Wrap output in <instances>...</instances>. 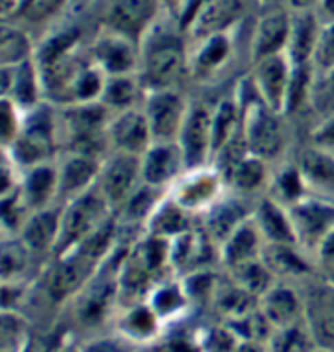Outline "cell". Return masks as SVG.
<instances>
[{
  "mask_svg": "<svg viewBox=\"0 0 334 352\" xmlns=\"http://www.w3.org/2000/svg\"><path fill=\"white\" fill-rule=\"evenodd\" d=\"M138 79L146 93L179 89L189 77L191 42L175 16L166 12L140 40Z\"/></svg>",
  "mask_w": 334,
  "mask_h": 352,
  "instance_id": "6da1fadb",
  "label": "cell"
},
{
  "mask_svg": "<svg viewBox=\"0 0 334 352\" xmlns=\"http://www.w3.org/2000/svg\"><path fill=\"white\" fill-rule=\"evenodd\" d=\"M234 95L242 107V136L248 152L271 164L285 148V116L265 107L248 75L238 81Z\"/></svg>",
  "mask_w": 334,
  "mask_h": 352,
  "instance_id": "7a4b0ae2",
  "label": "cell"
},
{
  "mask_svg": "<svg viewBox=\"0 0 334 352\" xmlns=\"http://www.w3.org/2000/svg\"><path fill=\"white\" fill-rule=\"evenodd\" d=\"M59 154V113L43 100L22 114V130L10 148V155L18 168L26 169L45 162H56Z\"/></svg>",
  "mask_w": 334,
  "mask_h": 352,
  "instance_id": "3957f363",
  "label": "cell"
},
{
  "mask_svg": "<svg viewBox=\"0 0 334 352\" xmlns=\"http://www.w3.org/2000/svg\"><path fill=\"white\" fill-rule=\"evenodd\" d=\"M112 217H114V211L107 203V199L100 195L97 187L63 203L54 258L83 244L85 240L91 239L100 226L107 225Z\"/></svg>",
  "mask_w": 334,
  "mask_h": 352,
  "instance_id": "277c9868",
  "label": "cell"
},
{
  "mask_svg": "<svg viewBox=\"0 0 334 352\" xmlns=\"http://www.w3.org/2000/svg\"><path fill=\"white\" fill-rule=\"evenodd\" d=\"M100 30H109L140 43L144 34L169 12L164 0H97Z\"/></svg>",
  "mask_w": 334,
  "mask_h": 352,
  "instance_id": "5b68a950",
  "label": "cell"
},
{
  "mask_svg": "<svg viewBox=\"0 0 334 352\" xmlns=\"http://www.w3.org/2000/svg\"><path fill=\"white\" fill-rule=\"evenodd\" d=\"M242 26L230 32L210 34L203 40L191 42L189 52V77L197 83H212L236 59L238 34Z\"/></svg>",
  "mask_w": 334,
  "mask_h": 352,
  "instance_id": "8992f818",
  "label": "cell"
},
{
  "mask_svg": "<svg viewBox=\"0 0 334 352\" xmlns=\"http://www.w3.org/2000/svg\"><path fill=\"white\" fill-rule=\"evenodd\" d=\"M228 191L223 173L212 164L187 169L169 189V197L193 217H201Z\"/></svg>",
  "mask_w": 334,
  "mask_h": 352,
  "instance_id": "52a82bcc",
  "label": "cell"
},
{
  "mask_svg": "<svg viewBox=\"0 0 334 352\" xmlns=\"http://www.w3.org/2000/svg\"><path fill=\"white\" fill-rule=\"evenodd\" d=\"M258 10L260 0H205L187 30L189 42L203 40L210 34L240 28L254 20Z\"/></svg>",
  "mask_w": 334,
  "mask_h": 352,
  "instance_id": "ba28073f",
  "label": "cell"
},
{
  "mask_svg": "<svg viewBox=\"0 0 334 352\" xmlns=\"http://www.w3.org/2000/svg\"><path fill=\"white\" fill-rule=\"evenodd\" d=\"M189 100L181 89H162L146 93L142 111L146 114L153 142H177L185 116L189 113Z\"/></svg>",
  "mask_w": 334,
  "mask_h": 352,
  "instance_id": "9c48e42d",
  "label": "cell"
},
{
  "mask_svg": "<svg viewBox=\"0 0 334 352\" xmlns=\"http://www.w3.org/2000/svg\"><path fill=\"white\" fill-rule=\"evenodd\" d=\"M142 184L140 155L122 152H109L104 155L98 171L97 189L107 199L112 211H118Z\"/></svg>",
  "mask_w": 334,
  "mask_h": 352,
  "instance_id": "30bf717a",
  "label": "cell"
},
{
  "mask_svg": "<svg viewBox=\"0 0 334 352\" xmlns=\"http://www.w3.org/2000/svg\"><path fill=\"white\" fill-rule=\"evenodd\" d=\"M291 10L285 4L264 6L250 22V65L264 57L285 54Z\"/></svg>",
  "mask_w": 334,
  "mask_h": 352,
  "instance_id": "8fae6325",
  "label": "cell"
},
{
  "mask_svg": "<svg viewBox=\"0 0 334 352\" xmlns=\"http://www.w3.org/2000/svg\"><path fill=\"white\" fill-rule=\"evenodd\" d=\"M289 214L299 246L309 256H313L320 240L329 234L331 228H334V201L307 195L305 199L289 207Z\"/></svg>",
  "mask_w": 334,
  "mask_h": 352,
  "instance_id": "7c38bea8",
  "label": "cell"
},
{
  "mask_svg": "<svg viewBox=\"0 0 334 352\" xmlns=\"http://www.w3.org/2000/svg\"><path fill=\"white\" fill-rule=\"evenodd\" d=\"M212 107L205 102H191L185 116L177 144L181 148L187 169L209 166L212 160V132H210Z\"/></svg>",
  "mask_w": 334,
  "mask_h": 352,
  "instance_id": "4fadbf2b",
  "label": "cell"
},
{
  "mask_svg": "<svg viewBox=\"0 0 334 352\" xmlns=\"http://www.w3.org/2000/svg\"><path fill=\"white\" fill-rule=\"evenodd\" d=\"M89 56L107 77L138 73V43L109 30L98 28L95 40L89 45Z\"/></svg>",
  "mask_w": 334,
  "mask_h": 352,
  "instance_id": "5bb4252c",
  "label": "cell"
},
{
  "mask_svg": "<svg viewBox=\"0 0 334 352\" xmlns=\"http://www.w3.org/2000/svg\"><path fill=\"white\" fill-rule=\"evenodd\" d=\"M291 69V61L287 59L285 54L264 57L250 65L248 77H250L258 97L264 100L265 107H269L271 111L279 114H283V109H285Z\"/></svg>",
  "mask_w": 334,
  "mask_h": 352,
  "instance_id": "9a60e30c",
  "label": "cell"
},
{
  "mask_svg": "<svg viewBox=\"0 0 334 352\" xmlns=\"http://www.w3.org/2000/svg\"><path fill=\"white\" fill-rule=\"evenodd\" d=\"M142 182L157 189L169 191L173 184L187 171L181 148L177 142H153L140 157Z\"/></svg>",
  "mask_w": 334,
  "mask_h": 352,
  "instance_id": "2e32d148",
  "label": "cell"
},
{
  "mask_svg": "<svg viewBox=\"0 0 334 352\" xmlns=\"http://www.w3.org/2000/svg\"><path fill=\"white\" fill-rule=\"evenodd\" d=\"M102 160L95 155L75 154V152H61L57 155V182H59L61 205L97 187Z\"/></svg>",
  "mask_w": 334,
  "mask_h": 352,
  "instance_id": "e0dca14e",
  "label": "cell"
},
{
  "mask_svg": "<svg viewBox=\"0 0 334 352\" xmlns=\"http://www.w3.org/2000/svg\"><path fill=\"white\" fill-rule=\"evenodd\" d=\"M254 205H256V201H254ZM254 205H248L246 197L226 191L223 199H219L209 211L199 217L201 228L221 248V244L236 230L238 226L252 219Z\"/></svg>",
  "mask_w": 334,
  "mask_h": 352,
  "instance_id": "ac0fdd59",
  "label": "cell"
},
{
  "mask_svg": "<svg viewBox=\"0 0 334 352\" xmlns=\"http://www.w3.org/2000/svg\"><path fill=\"white\" fill-rule=\"evenodd\" d=\"M107 138L111 152H122L140 157L153 144L152 132L142 109L112 114L107 128Z\"/></svg>",
  "mask_w": 334,
  "mask_h": 352,
  "instance_id": "d6986e66",
  "label": "cell"
},
{
  "mask_svg": "<svg viewBox=\"0 0 334 352\" xmlns=\"http://www.w3.org/2000/svg\"><path fill=\"white\" fill-rule=\"evenodd\" d=\"M22 201L26 203L30 212L42 211L59 203V182H57V164L45 162L32 168L22 169L20 189Z\"/></svg>",
  "mask_w": 334,
  "mask_h": 352,
  "instance_id": "ffe728a7",
  "label": "cell"
},
{
  "mask_svg": "<svg viewBox=\"0 0 334 352\" xmlns=\"http://www.w3.org/2000/svg\"><path fill=\"white\" fill-rule=\"evenodd\" d=\"M254 223L258 226L265 244H297L289 209L269 195H260L254 205Z\"/></svg>",
  "mask_w": 334,
  "mask_h": 352,
  "instance_id": "44dd1931",
  "label": "cell"
},
{
  "mask_svg": "<svg viewBox=\"0 0 334 352\" xmlns=\"http://www.w3.org/2000/svg\"><path fill=\"white\" fill-rule=\"evenodd\" d=\"M59 219H61V205L30 212L18 236L34 256L54 258L57 236H59Z\"/></svg>",
  "mask_w": 334,
  "mask_h": 352,
  "instance_id": "7402d4cb",
  "label": "cell"
},
{
  "mask_svg": "<svg viewBox=\"0 0 334 352\" xmlns=\"http://www.w3.org/2000/svg\"><path fill=\"white\" fill-rule=\"evenodd\" d=\"M322 20L317 10H301L291 12V26L285 56L291 61V65H305L313 61V54L317 47Z\"/></svg>",
  "mask_w": 334,
  "mask_h": 352,
  "instance_id": "603a6c76",
  "label": "cell"
},
{
  "mask_svg": "<svg viewBox=\"0 0 334 352\" xmlns=\"http://www.w3.org/2000/svg\"><path fill=\"white\" fill-rule=\"evenodd\" d=\"M260 311L265 321L274 329H283L289 324L301 323L303 315V303L297 296V292L287 283L276 282L258 301Z\"/></svg>",
  "mask_w": 334,
  "mask_h": 352,
  "instance_id": "cb8c5ba5",
  "label": "cell"
},
{
  "mask_svg": "<svg viewBox=\"0 0 334 352\" xmlns=\"http://www.w3.org/2000/svg\"><path fill=\"white\" fill-rule=\"evenodd\" d=\"M269 179H271L269 162L254 154H246L244 157H240L236 164L224 173L226 187L242 197L260 195L262 191H267Z\"/></svg>",
  "mask_w": 334,
  "mask_h": 352,
  "instance_id": "d4e9b609",
  "label": "cell"
},
{
  "mask_svg": "<svg viewBox=\"0 0 334 352\" xmlns=\"http://www.w3.org/2000/svg\"><path fill=\"white\" fill-rule=\"evenodd\" d=\"M297 166L303 173L309 193L334 201V154L317 146L307 148Z\"/></svg>",
  "mask_w": 334,
  "mask_h": 352,
  "instance_id": "484cf974",
  "label": "cell"
},
{
  "mask_svg": "<svg viewBox=\"0 0 334 352\" xmlns=\"http://www.w3.org/2000/svg\"><path fill=\"white\" fill-rule=\"evenodd\" d=\"M265 242L254 223V219H248L246 223L238 226L236 230L224 240L219 248V260L223 262L226 270L234 268L238 264L250 262L256 258H262Z\"/></svg>",
  "mask_w": 334,
  "mask_h": 352,
  "instance_id": "4316f807",
  "label": "cell"
},
{
  "mask_svg": "<svg viewBox=\"0 0 334 352\" xmlns=\"http://www.w3.org/2000/svg\"><path fill=\"white\" fill-rule=\"evenodd\" d=\"M195 219L197 217L185 211L183 207H179L173 199L169 197V191H167L166 197L162 199V203L153 211L150 221L146 223V234L157 236V239L173 240L179 234H185L191 228H195L193 226Z\"/></svg>",
  "mask_w": 334,
  "mask_h": 352,
  "instance_id": "83f0119b",
  "label": "cell"
},
{
  "mask_svg": "<svg viewBox=\"0 0 334 352\" xmlns=\"http://www.w3.org/2000/svg\"><path fill=\"white\" fill-rule=\"evenodd\" d=\"M146 99V89L140 83L138 75H112L107 77L102 93H100V102L111 111L112 114L132 111V109H142Z\"/></svg>",
  "mask_w": 334,
  "mask_h": 352,
  "instance_id": "f1b7e54d",
  "label": "cell"
},
{
  "mask_svg": "<svg viewBox=\"0 0 334 352\" xmlns=\"http://www.w3.org/2000/svg\"><path fill=\"white\" fill-rule=\"evenodd\" d=\"M276 278H303L311 270V256L297 244H265L262 254Z\"/></svg>",
  "mask_w": 334,
  "mask_h": 352,
  "instance_id": "f546056e",
  "label": "cell"
},
{
  "mask_svg": "<svg viewBox=\"0 0 334 352\" xmlns=\"http://www.w3.org/2000/svg\"><path fill=\"white\" fill-rule=\"evenodd\" d=\"M34 258L36 256L30 252L20 236L4 234L0 239V285L16 287L24 282Z\"/></svg>",
  "mask_w": 334,
  "mask_h": 352,
  "instance_id": "4dcf8cb0",
  "label": "cell"
},
{
  "mask_svg": "<svg viewBox=\"0 0 334 352\" xmlns=\"http://www.w3.org/2000/svg\"><path fill=\"white\" fill-rule=\"evenodd\" d=\"M210 132H212V157L242 132V107L236 95L224 97L212 107Z\"/></svg>",
  "mask_w": 334,
  "mask_h": 352,
  "instance_id": "1f68e13d",
  "label": "cell"
},
{
  "mask_svg": "<svg viewBox=\"0 0 334 352\" xmlns=\"http://www.w3.org/2000/svg\"><path fill=\"white\" fill-rule=\"evenodd\" d=\"M43 85L42 75L34 61L28 59L12 69V91H10V100L22 113H28L34 107H38L42 100Z\"/></svg>",
  "mask_w": 334,
  "mask_h": 352,
  "instance_id": "d6a6232c",
  "label": "cell"
},
{
  "mask_svg": "<svg viewBox=\"0 0 334 352\" xmlns=\"http://www.w3.org/2000/svg\"><path fill=\"white\" fill-rule=\"evenodd\" d=\"M264 195H269L278 203H281L283 207L289 209L311 193H309V187L303 179V173H301L299 166L297 164H285L278 171H271L269 187Z\"/></svg>",
  "mask_w": 334,
  "mask_h": 352,
  "instance_id": "836d02e7",
  "label": "cell"
},
{
  "mask_svg": "<svg viewBox=\"0 0 334 352\" xmlns=\"http://www.w3.org/2000/svg\"><path fill=\"white\" fill-rule=\"evenodd\" d=\"M315 79L317 71L311 63L305 65H293L291 79L287 87V99H285V109L283 116H293L305 107H313V97H315Z\"/></svg>",
  "mask_w": 334,
  "mask_h": 352,
  "instance_id": "e575fe53",
  "label": "cell"
},
{
  "mask_svg": "<svg viewBox=\"0 0 334 352\" xmlns=\"http://www.w3.org/2000/svg\"><path fill=\"white\" fill-rule=\"evenodd\" d=\"M226 272H228V278L232 282L238 283L244 292H248L250 296L258 297V299L278 282L276 276L271 274V270L267 268L264 258H256L250 262L238 264L234 268H228Z\"/></svg>",
  "mask_w": 334,
  "mask_h": 352,
  "instance_id": "d590c367",
  "label": "cell"
},
{
  "mask_svg": "<svg viewBox=\"0 0 334 352\" xmlns=\"http://www.w3.org/2000/svg\"><path fill=\"white\" fill-rule=\"evenodd\" d=\"M267 346L269 352H315L317 340L309 327L295 323L283 329H274Z\"/></svg>",
  "mask_w": 334,
  "mask_h": 352,
  "instance_id": "8d00e7d4",
  "label": "cell"
},
{
  "mask_svg": "<svg viewBox=\"0 0 334 352\" xmlns=\"http://www.w3.org/2000/svg\"><path fill=\"white\" fill-rule=\"evenodd\" d=\"M214 301L219 303V307H221L224 315L234 321V319H240V317L258 309L256 303L260 299L250 296L248 292H244L238 283H234L228 278V283H219L216 285Z\"/></svg>",
  "mask_w": 334,
  "mask_h": 352,
  "instance_id": "74e56055",
  "label": "cell"
},
{
  "mask_svg": "<svg viewBox=\"0 0 334 352\" xmlns=\"http://www.w3.org/2000/svg\"><path fill=\"white\" fill-rule=\"evenodd\" d=\"M32 43L22 30L0 24V67H16L30 59Z\"/></svg>",
  "mask_w": 334,
  "mask_h": 352,
  "instance_id": "f35d334b",
  "label": "cell"
},
{
  "mask_svg": "<svg viewBox=\"0 0 334 352\" xmlns=\"http://www.w3.org/2000/svg\"><path fill=\"white\" fill-rule=\"evenodd\" d=\"M157 323H159V317L153 313L150 305H134L126 311L124 319L120 321V331L126 337L146 340L155 335Z\"/></svg>",
  "mask_w": 334,
  "mask_h": 352,
  "instance_id": "ab89813d",
  "label": "cell"
},
{
  "mask_svg": "<svg viewBox=\"0 0 334 352\" xmlns=\"http://www.w3.org/2000/svg\"><path fill=\"white\" fill-rule=\"evenodd\" d=\"M187 294L183 289V283L175 282H162L157 287H153L150 292V307L153 313L162 319L167 315H173L175 311H179L187 303Z\"/></svg>",
  "mask_w": 334,
  "mask_h": 352,
  "instance_id": "60d3db41",
  "label": "cell"
},
{
  "mask_svg": "<svg viewBox=\"0 0 334 352\" xmlns=\"http://www.w3.org/2000/svg\"><path fill=\"white\" fill-rule=\"evenodd\" d=\"M22 111L10 99L0 100V150L14 146L22 130Z\"/></svg>",
  "mask_w": 334,
  "mask_h": 352,
  "instance_id": "b9f144b4",
  "label": "cell"
},
{
  "mask_svg": "<svg viewBox=\"0 0 334 352\" xmlns=\"http://www.w3.org/2000/svg\"><path fill=\"white\" fill-rule=\"evenodd\" d=\"M26 344L22 319L10 311H0V352H20Z\"/></svg>",
  "mask_w": 334,
  "mask_h": 352,
  "instance_id": "7bdbcfd3",
  "label": "cell"
},
{
  "mask_svg": "<svg viewBox=\"0 0 334 352\" xmlns=\"http://www.w3.org/2000/svg\"><path fill=\"white\" fill-rule=\"evenodd\" d=\"M311 65L317 73H324L334 67V22H322Z\"/></svg>",
  "mask_w": 334,
  "mask_h": 352,
  "instance_id": "ee69618b",
  "label": "cell"
},
{
  "mask_svg": "<svg viewBox=\"0 0 334 352\" xmlns=\"http://www.w3.org/2000/svg\"><path fill=\"white\" fill-rule=\"evenodd\" d=\"M22 169L16 166L8 150H0V201L18 193Z\"/></svg>",
  "mask_w": 334,
  "mask_h": 352,
  "instance_id": "f6af8a7d",
  "label": "cell"
},
{
  "mask_svg": "<svg viewBox=\"0 0 334 352\" xmlns=\"http://www.w3.org/2000/svg\"><path fill=\"white\" fill-rule=\"evenodd\" d=\"M240 338L232 333V329H223V327H214L207 331L205 340H203V349L205 352H236Z\"/></svg>",
  "mask_w": 334,
  "mask_h": 352,
  "instance_id": "bcb514c9",
  "label": "cell"
},
{
  "mask_svg": "<svg viewBox=\"0 0 334 352\" xmlns=\"http://www.w3.org/2000/svg\"><path fill=\"white\" fill-rule=\"evenodd\" d=\"M311 142H313V146H317L320 150H326V152L334 154V111H331L315 126L313 134H311Z\"/></svg>",
  "mask_w": 334,
  "mask_h": 352,
  "instance_id": "7dc6e473",
  "label": "cell"
},
{
  "mask_svg": "<svg viewBox=\"0 0 334 352\" xmlns=\"http://www.w3.org/2000/svg\"><path fill=\"white\" fill-rule=\"evenodd\" d=\"M205 4V0H181L179 2V6H177V10H175V20L179 22V26H181L185 32L189 30L191 26V22L195 20L197 12L201 10V6Z\"/></svg>",
  "mask_w": 334,
  "mask_h": 352,
  "instance_id": "c3c4849f",
  "label": "cell"
},
{
  "mask_svg": "<svg viewBox=\"0 0 334 352\" xmlns=\"http://www.w3.org/2000/svg\"><path fill=\"white\" fill-rule=\"evenodd\" d=\"M313 258H317V262L322 264L324 268L334 270V228H331L329 234L320 240V244L317 246Z\"/></svg>",
  "mask_w": 334,
  "mask_h": 352,
  "instance_id": "681fc988",
  "label": "cell"
},
{
  "mask_svg": "<svg viewBox=\"0 0 334 352\" xmlns=\"http://www.w3.org/2000/svg\"><path fill=\"white\" fill-rule=\"evenodd\" d=\"M81 352H126L120 342L112 340V338H98L89 344H85Z\"/></svg>",
  "mask_w": 334,
  "mask_h": 352,
  "instance_id": "f907efd6",
  "label": "cell"
},
{
  "mask_svg": "<svg viewBox=\"0 0 334 352\" xmlns=\"http://www.w3.org/2000/svg\"><path fill=\"white\" fill-rule=\"evenodd\" d=\"M12 69L0 67V100L10 99V91H12Z\"/></svg>",
  "mask_w": 334,
  "mask_h": 352,
  "instance_id": "816d5d0a",
  "label": "cell"
},
{
  "mask_svg": "<svg viewBox=\"0 0 334 352\" xmlns=\"http://www.w3.org/2000/svg\"><path fill=\"white\" fill-rule=\"evenodd\" d=\"M319 0H281L291 12H301V10H315Z\"/></svg>",
  "mask_w": 334,
  "mask_h": 352,
  "instance_id": "f5cc1de1",
  "label": "cell"
},
{
  "mask_svg": "<svg viewBox=\"0 0 334 352\" xmlns=\"http://www.w3.org/2000/svg\"><path fill=\"white\" fill-rule=\"evenodd\" d=\"M315 10L322 22H334V0H319Z\"/></svg>",
  "mask_w": 334,
  "mask_h": 352,
  "instance_id": "db71d44e",
  "label": "cell"
},
{
  "mask_svg": "<svg viewBox=\"0 0 334 352\" xmlns=\"http://www.w3.org/2000/svg\"><path fill=\"white\" fill-rule=\"evenodd\" d=\"M236 352H265L262 342H254V340H240L236 346Z\"/></svg>",
  "mask_w": 334,
  "mask_h": 352,
  "instance_id": "11a10c76",
  "label": "cell"
},
{
  "mask_svg": "<svg viewBox=\"0 0 334 352\" xmlns=\"http://www.w3.org/2000/svg\"><path fill=\"white\" fill-rule=\"evenodd\" d=\"M18 4H20V0H0V16L10 14Z\"/></svg>",
  "mask_w": 334,
  "mask_h": 352,
  "instance_id": "9f6ffc18",
  "label": "cell"
},
{
  "mask_svg": "<svg viewBox=\"0 0 334 352\" xmlns=\"http://www.w3.org/2000/svg\"><path fill=\"white\" fill-rule=\"evenodd\" d=\"M179 2H181V0H164L166 8H167V10H169V12H171V14H175V10H177Z\"/></svg>",
  "mask_w": 334,
  "mask_h": 352,
  "instance_id": "6f0895ef",
  "label": "cell"
},
{
  "mask_svg": "<svg viewBox=\"0 0 334 352\" xmlns=\"http://www.w3.org/2000/svg\"><path fill=\"white\" fill-rule=\"evenodd\" d=\"M79 4H89V2H95V0H77Z\"/></svg>",
  "mask_w": 334,
  "mask_h": 352,
  "instance_id": "680465c9",
  "label": "cell"
},
{
  "mask_svg": "<svg viewBox=\"0 0 334 352\" xmlns=\"http://www.w3.org/2000/svg\"><path fill=\"white\" fill-rule=\"evenodd\" d=\"M2 236H4V234H2V230H0V239H2Z\"/></svg>",
  "mask_w": 334,
  "mask_h": 352,
  "instance_id": "91938a15",
  "label": "cell"
},
{
  "mask_svg": "<svg viewBox=\"0 0 334 352\" xmlns=\"http://www.w3.org/2000/svg\"><path fill=\"white\" fill-rule=\"evenodd\" d=\"M315 352H329V351H315Z\"/></svg>",
  "mask_w": 334,
  "mask_h": 352,
  "instance_id": "94428289",
  "label": "cell"
},
{
  "mask_svg": "<svg viewBox=\"0 0 334 352\" xmlns=\"http://www.w3.org/2000/svg\"><path fill=\"white\" fill-rule=\"evenodd\" d=\"M333 111H334V109H333Z\"/></svg>",
  "mask_w": 334,
  "mask_h": 352,
  "instance_id": "6125c7cd",
  "label": "cell"
}]
</instances>
